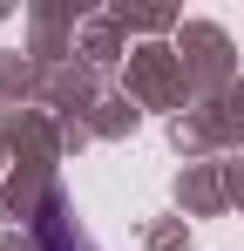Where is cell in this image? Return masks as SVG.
I'll use <instances>...</instances> for the list:
<instances>
[{"instance_id": "obj_1", "label": "cell", "mask_w": 244, "mask_h": 251, "mask_svg": "<svg viewBox=\"0 0 244 251\" xmlns=\"http://www.w3.org/2000/svg\"><path fill=\"white\" fill-rule=\"evenodd\" d=\"M34 238H41V251H88V245H81V231H75V217H68V204H61V197H41Z\"/></svg>"}]
</instances>
